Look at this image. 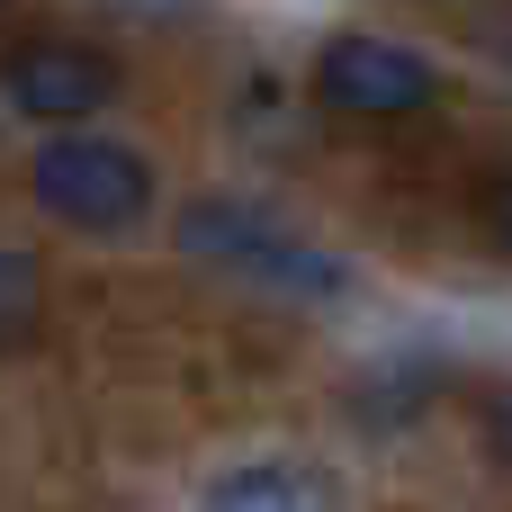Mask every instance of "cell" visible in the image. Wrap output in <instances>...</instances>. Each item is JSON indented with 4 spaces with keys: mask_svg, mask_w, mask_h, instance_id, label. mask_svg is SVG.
I'll return each instance as SVG.
<instances>
[{
    "mask_svg": "<svg viewBox=\"0 0 512 512\" xmlns=\"http://www.w3.org/2000/svg\"><path fill=\"white\" fill-rule=\"evenodd\" d=\"M36 207L81 234H135L153 216V171L108 135H54L36 153Z\"/></svg>",
    "mask_w": 512,
    "mask_h": 512,
    "instance_id": "1",
    "label": "cell"
},
{
    "mask_svg": "<svg viewBox=\"0 0 512 512\" xmlns=\"http://www.w3.org/2000/svg\"><path fill=\"white\" fill-rule=\"evenodd\" d=\"M180 243H189L198 261H225V270H243V279L297 288V297H333V288H342V270H333L315 243H297V234L243 216V207H198V216L180 225Z\"/></svg>",
    "mask_w": 512,
    "mask_h": 512,
    "instance_id": "2",
    "label": "cell"
},
{
    "mask_svg": "<svg viewBox=\"0 0 512 512\" xmlns=\"http://www.w3.org/2000/svg\"><path fill=\"white\" fill-rule=\"evenodd\" d=\"M0 90L18 117H45V126H72V117H99L117 99V63L81 36H36L0 63Z\"/></svg>",
    "mask_w": 512,
    "mask_h": 512,
    "instance_id": "3",
    "label": "cell"
},
{
    "mask_svg": "<svg viewBox=\"0 0 512 512\" xmlns=\"http://www.w3.org/2000/svg\"><path fill=\"white\" fill-rule=\"evenodd\" d=\"M315 90L342 108V117H405L432 99V63L387 45V36H333L324 63H315Z\"/></svg>",
    "mask_w": 512,
    "mask_h": 512,
    "instance_id": "4",
    "label": "cell"
},
{
    "mask_svg": "<svg viewBox=\"0 0 512 512\" xmlns=\"http://www.w3.org/2000/svg\"><path fill=\"white\" fill-rule=\"evenodd\" d=\"M198 512H342V486L306 459H252V468L216 477Z\"/></svg>",
    "mask_w": 512,
    "mask_h": 512,
    "instance_id": "5",
    "label": "cell"
},
{
    "mask_svg": "<svg viewBox=\"0 0 512 512\" xmlns=\"http://www.w3.org/2000/svg\"><path fill=\"white\" fill-rule=\"evenodd\" d=\"M36 306H45V288H36V261H27V252H0V351L36 333Z\"/></svg>",
    "mask_w": 512,
    "mask_h": 512,
    "instance_id": "6",
    "label": "cell"
},
{
    "mask_svg": "<svg viewBox=\"0 0 512 512\" xmlns=\"http://www.w3.org/2000/svg\"><path fill=\"white\" fill-rule=\"evenodd\" d=\"M486 225H495V243L512 252V171L495 180V189H486Z\"/></svg>",
    "mask_w": 512,
    "mask_h": 512,
    "instance_id": "7",
    "label": "cell"
},
{
    "mask_svg": "<svg viewBox=\"0 0 512 512\" xmlns=\"http://www.w3.org/2000/svg\"><path fill=\"white\" fill-rule=\"evenodd\" d=\"M486 441H495V459L512 468V396H495V414H486Z\"/></svg>",
    "mask_w": 512,
    "mask_h": 512,
    "instance_id": "8",
    "label": "cell"
}]
</instances>
